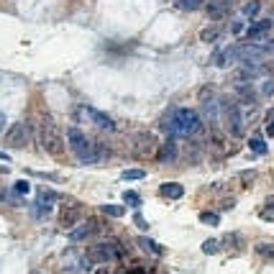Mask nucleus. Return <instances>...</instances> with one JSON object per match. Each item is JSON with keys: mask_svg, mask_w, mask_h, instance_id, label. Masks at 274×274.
<instances>
[{"mask_svg": "<svg viewBox=\"0 0 274 274\" xmlns=\"http://www.w3.org/2000/svg\"><path fill=\"white\" fill-rule=\"evenodd\" d=\"M220 248H223V241H218V238H208V241L202 243V254L213 256V254H218Z\"/></svg>", "mask_w": 274, "mask_h": 274, "instance_id": "6ab92c4d", "label": "nucleus"}, {"mask_svg": "<svg viewBox=\"0 0 274 274\" xmlns=\"http://www.w3.org/2000/svg\"><path fill=\"white\" fill-rule=\"evenodd\" d=\"M29 190H31V187H29L26 179H18L16 185H13V192H18V195H29Z\"/></svg>", "mask_w": 274, "mask_h": 274, "instance_id": "cd10ccee", "label": "nucleus"}, {"mask_svg": "<svg viewBox=\"0 0 274 274\" xmlns=\"http://www.w3.org/2000/svg\"><path fill=\"white\" fill-rule=\"evenodd\" d=\"M174 3L182 11H197L200 6H205V0H174Z\"/></svg>", "mask_w": 274, "mask_h": 274, "instance_id": "5701e85b", "label": "nucleus"}, {"mask_svg": "<svg viewBox=\"0 0 274 274\" xmlns=\"http://www.w3.org/2000/svg\"><path fill=\"white\" fill-rule=\"evenodd\" d=\"M266 136H274V121H271V123L266 126Z\"/></svg>", "mask_w": 274, "mask_h": 274, "instance_id": "2f4dec72", "label": "nucleus"}, {"mask_svg": "<svg viewBox=\"0 0 274 274\" xmlns=\"http://www.w3.org/2000/svg\"><path fill=\"white\" fill-rule=\"evenodd\" d=\"M100 213L103 215H110V218H123L126 215V208H123V205H100Z\"/></svg>", "mask_w": 274, "mask_h": 274, "instance_id": "f3484780", "label": "nucleus"}, {"mask_svg": "<svg viewBox=\"0 0 274 274\" xmlns=\"http://www.w3.org/2000/svg\"><path fill=\"white\" fill-rule=\"evenodd\" d=\"M75 118H77V121H93L95 126H100V128H105V131H116V128H118L116 121H113L108 113L95 110V108H87V105L75 108Z\"/></svg>", "mask_w": 274, "mask_h": 274, "instance_id": "423d86ee", "label": "nucleus"}, {"mask_svg": "<svg viewBox=\"0 0 274 274\" xmlns=\"http://www.w3.org/2000/svg\"><path fill=\"white\" fill-rule=\"evenodd\" d=\"M123 254V248L116 241H103V243H93L87 248V259L90 264H110V261H118Z\"/></svg>", "mask_w": 274, "mask_h": 274, "instance_id": "20e7f679", "label": "nucleus"}, {"mask_svg": "<svg viewBox=\"0 0 274 274\" xmlns=\"http://www.w3.org/2000/svg\"><path fill=\"white\" fill-rule=\"evenodd\" d=\"M98 231H100L98 218H87V220H82L77 228H72V231H70V241H72V243H77V241H87L90 236H95Z\"/></svg>", "mask_w": 274, "mask_h": 274, "instance_id": "1a4fd4ad", "label": "nucleus"}, {"mask_svg": "<svg viewBox=\"0 0 274 274\" xmlns=\"http://www.w3.org/2000/svg\"><path fill=\"white\" fill-rule=\"evenodd\" d=\"M77 215H80V202H75V200H62V205H59V225L62 228H72L75 223H77Z\"/></svg>", "mask_w": 274, "mask_h": 274, "instance_id": "6e6552de", "label": "nucleus"}, {"mask_svg": "<svg viewBox=\"0 0 274 274\" xmlns=\"http://www.w3.org/2000/svg\"><path fill=\"white\" fill-rule=\"evenodd\" d=\"M162 126L172 136H200L202 133V118H200V113H195L192 108H174V110H169L164 116V121H162Z\"/></svg>", "mask_w": 274, "mask_h": 274, "instance_id": "f257e3e1", "label": "nucleus"}, {"mask_svg": "<svg viewBox=\"0 0 274 274\" xmlns=\"http://www.w3.org/2000/svg\"><path fill=\"white\" fill-rule=\"evenodd\" d=\"M29 139H31V126L24 123V121H18L16 126H11L8 133H6V144L13 146V149H24L29 144Z\"/></svg>", "mask_w": 274, "mask_h": 274, "instance_id": "0eeeda50", "label": "nucleus"}, {"mask_svg": "<svg viewBox=\"0 0 274 274\" xmlns=\"http://www.w3.org/2000/svg\"><path fill=\"white\" fill-rule=\"evenodd\" d=\"M67 141H70V146H72L75 156L80 159L82 164H93V162H98V159H103V156H105V146L93 144V141H90L87 136L77 128V126L67 128Z\"/></svg>", "mask_w": 274, "mask_h": 274, "instance_id": "f03ea898", "label": "nucleus"}, {"mask_svg": "<svg viewBox=\"0 0 274 274\" xmlns=\"http://www.w3.org/2000/svg\"><path fill=\"white\" fill-rule=\"evenodd\" d=\"M159 195L164 200H179L185 195V187H182L179 182H164V185H159Z\"/></svg>", "mask_w": 274, "mask_h": 274, "instance_id": "4468645a", "label": "nucleus"}, {"mask_svg": "<svg viewBox=\"0 0 274 274\" xmlns=\"http://www.w3.org/2000/svg\"><path fill=\"white\" fill-rule=\"evenodd\" d=\"M57 200H62L54 190H47V187H39L36 190V205H34V218H39V220H44V218H49L52 215V210H54V205H57Z\"/></svg>", "mask_w": 274, "mask_h": 274, "instance_id": "39448f33", "label": "nucleus"}, {"mask_svg": "<svg viewBox=\"0 0 274 274\" xmlns=\"http://www.w3.org/2000/svg\"><path fill=\"white\" fill-rule=\"evenodd\" d=\"M248 146H251V151H254V154H261V156H266V154H269V146H266V141H264V139H259V136H254V139H248Z\"/></svg>", "mask_w": 274, "mask_h": 274, "instance_id": "a211bd4d", "label": "nucleus"}, {"mask_svg": "<svg viewBox=\"0 0 274 274\" xmlns=\"http://www.w3.org/2000/svg\"><path fill=\"white\" fill-rule=\"evenodd\" d=\"M144 177H146V169H123L121 172L123 182H136V179H144Z\"/></svg>", "mask_w": 274, "mask_h": 274, "instance_id": "412c9836", "label": "nucleus"}, {"mask_svg": "<svg viewBox=\"0 0 274 274\" xmlns=\"http://www.w3.org/2000/svg\"><path fill=\"white\" fill-rule=\"evenodd\" d=\"M133 223H136V228H141V231H146V228H149V223H146V218H144L141 213L133 215Z\"/></svg>", "mask_w": 274, "mask_h": 274, "instance_id": "c85d7f7f", "label": "nucleus"}, {"mask_svg": "<svg viewBox=\"0 0 274 274\" xmlns=\"http://www.w3.org/2000/svg\"><path fill=\"white\" fill-rule=\"evenodd\" d=\"M269 29H271V18H264V21H254V24L248 26V31H246V39H248V41L264 39Z\"/></svg>", "mask_w": 274, "mask_h": 274, "instance_id": "f8f14e48", "label": "nucleus"}, {"mask_svg": "<svg viewBox=\"0 0 274 274\" xmlns=\"http://www.w3.org/2000/svg\"><path fill=\"white\" fill-rule=\"evenodd\" d=\"M6 172H8V167H6V164H0V174H6Z\"/></svg>", "mask_w": 274, "mask_h": 274, "instance_id": "f704fd0d", "label": "nucleus"}, {"mask_svg": "<svg viewBox=\"0 0 274 274\" xmlns=\"http://www.w3.org/2000/svg\"><path fill=\"white\" fill-rule=\"evenodd\" d=\"M261 218H264V220H269V223L274 220V197H269V200H266V205L261 208Z\"/></svg>", "mask_w": 274, "mask_h": 274, "instance_id": "a878e982", "label": "nucleus"}, {"mask_svg": "<svg viewBox=\"0 0 274 274\" xmlns=\"http://www.w3.org/2000/svg\"><path fill=\"white\" fill-rule=\"evenodd\" d=\"M231 3L233 0H208V6H205V13H208L210 21H223L228 13H231Z\"/></svg>", "mask_w": 274, "mask_h": 274, "instance_id": "9d476101", "label": "nucleus"}, {"mask_svg": "<svg viewBox=\"0 0 274 274\" xmlns=\"http://www.w3.org/2000/svg\"><path fill=\"white\" fill-rule=\"evenodd\" d=\"M139 246H141L144 251H149V254H154V256H159V254H164V248L159 246V243H154L151 238H146V236H141V238H139Z\"/></svg>", "mask_w": 274, "mask_h": 274, "instance_id": "dca6fc26", "label": "nucleus"}, {"mask_svg": "<svg viewBox=\"0 0 274 274\" xmlns=\"http://www.w3.org/2000/svg\"><path fill=\"white\" fill-rule=\"evenodd\" d=\"M236 59H238V54H236V47H225L223 52H215V54H213V64H215V67H220V70H225V67H231Z\"/></svg>", "mask_w": 274, "mask_h": 274, "instance_id": "9b49d317", "label": "nucleus"}, {"mask_svg": "<svg viewBox=\"0 0 274 274\" xmlns=\"http://www.w3.org/2000/svg\"><path fill=\"white\" fill-rule=\"evenodd\" d=\"M123 200H126V205H131V208H141V195L133 192V190H126L123 192Z\"/></svg>", "mask_w": 274, "mask_h": 274, "instance_id": "b1692460", "label": "nucleus"}, {"mask_svg": "<svg viewBox=\"0 0 274 274\" xmlns=\"http://www.w3.org/2000/svg\"><path fill=\"white\" fill-rule=\"evenodd\" d=\"M271 93H274V82H266L264 85V95H271Z\"/></svg>", "mask_w": 274, "mask_h": 274, "instance_id": "c756f323", "label": "nucleus"}, {"mask_svg": "<svg viewBox=\"0 0 274 274\" xmlns=\"http://www.w3.org/2000/svg\"><path fill=\"white\" fill-rule=\"evenodd\" d=\"M225 118H228V123H231V133L233 136H241V131H243V116H241V110H238V105H228L225 108Z\"/></svg>", "mask_w": 274, "mask_h": 274, "instance_id": "ddd939ff", "label": "nucleus"}, {"mask_svg": "<svg viewBox=\"0 0 274 274\" xmlns=\"http://www.w3.org/2000/svg\"><path fill=\"white\" fill-rule=\"evenodd\" d=\"M39 274H41V271H39Z\"/></svg>", "mask_w": 274, "mask_h": 274, "instance_id": "c9c22d12", "label": "nucleus"}, {"mask_svg": "<svg viewBox=\"0 0 274 274\" xmlns=\"http://www.w3.org/2000/svg\"><path fill=\"white\" fill-rule=\"evenodd\" d=\"M218 36H220V26H208V29H202V31H200V39H202V41H208V44L218 41Z\"/></svg>", "mask_w": 274, "mask_h": 274, "instance_id": "aec40b11", "label": "nucleus"}, {"mask_svg": "<svg viewBox=\"0 0 274 274\" xmlns=\"http://www.w3.org/2000/svg\"><path fill=\"white\" fill-rule=\"evenodd\" d=\"M243 31V24H233V34H241Z\"/></svg>", "mask_w": 274, "mask_h": 274, "instance_id": "7c9ffc66", "label": "nucleus"}, {"mask_svg": "<svg viewBox=\"0 0 274 274\" xmlns=\"http://www.w3.org/2000/svg\"><path fill=\"white\" fill-rule=\"evenodd\" d=\"M159 162H169V159H174L177 156V146H174V141H167L162 149H159Z\"/></svg>", "mask_w": 274, "mask_h": 274, "instance_id": "2eb2a0df", "label": "nucleus"}, {"mask_svg": "<svg viewBox=\"0 0 274 274\" xmlns=\"http://www.w3.org/2000/svg\"><path fill=\"white\" fill-rule=\"evenodd\" d=\"M3 126H6V116L0 113V131H3Z\"/></svg>", "mask_w": 274, "mask_h": 274, "instance_id": "72a5a7b5", "label": "nucleus"}, {"mask_svg": "<svg viewBox=\"0 0 274 274\" xmlns=\"http://www.w3.org/2000/svg\"><path fill=\"white\" fill-rule=\"evenodd\" d=\"M256 251H259L261 256H266V259H274V246H271V243H259Z\"/></svg>", "mask_w": 274, "mask_h": 274, "instance_id": "bb28decb", "label": "nucleus"}, {"mask_svg": "<svg viewBox=\"0 0 274 274\" xmlns=\"http://www.w3.org/2000/svg\"><path fill=\"white\" fill-rule=\"evenodd\" d=\"M259 11H261V0H248V3L243 6V11H241V13H243L246 18H254Z\"/></svg>", "mask_w": 274, "mask_h": 274, "instance_id": "4be33fe9", "label": "nucleus"}, {"mask_svg": "<svg viewBox=\"0 0 274 274\" xmlns=\"http://www.w3.org/2000/svg\"><path fill=\"white\" fill-rule=\"evenodd\" d=\"M0 162H11V159H8V154H6V151H0Z\"/></svg>", "mask_w": 274, "mask_h": 274, "instance_id": "473e14b6", "label": "nucleus"}, {"mask_svg": "<svg viewBox=\"0 0 274 274\" xmlns=\"http://www.w3.org/2000/svg\"><path fill=\"white\" fill-rule=\"evenodd\" d=\"M39 139H41V146L47 154L52 156H62L64 154V139L57 128V123L52 118H44L41 121V131H39Z\"/></svg>", "mask_w": 274, "mask_h": 274, "instance_id": "7ed1b4c3", "label": "nucleus"}, {"mask_svg": "<svg viewBox=\"0 0 274 274\" xmlns=\"http://www.w3.org/2000/svg\"><path fill=\"white\" fill-rule=\"evenodd\" d=\"M200 220H202L205 225H220V215H218V213H210V210L200 213Z\"/></svg>", "mask_w": 274, "mask_h": 274, "instance_id": "393cba45", "label": "nucleus"}]
</instances>
